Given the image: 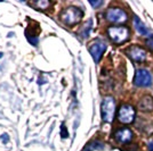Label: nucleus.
I'll use <instances>...</instances> for the list:
<instances>
[{
	"instance_id": "nucleus-1",
	"label": "nucleus",
	"mask_w": 153,
	"mask_h": 151,
	"mask_svg": "<svg viewBox=\"0 0 153 151\" xmlns=\"http://www.w3.org/2000/svg\"><path fill=\"white\" fill-rule=\"evenodd\" d=\"M83 17L82 10L78 7H68L63 9L59 13V21L65 24L66 26H74L78 23H80V21Z\"/></svg>"
},
{
	"instance_id": "nucleus-2",
	"label": "nucleus",
	"mask_w": 153,
	"mask_h": 151,
	"mask_svg": "<svg viewBox=\"0 0 153 151\" xmlns=\"http://www.w3.org/2000/svg\"><path fill=\"white\" fill-rule=\"evenodd\" d=\"M108 35L113 43L121 44L129 39L130 32L125 26H111L108 29Z\"/></svg>"
},
{
	"instance_id": "nucleus-3",
	"label": "nucleus",
	"mask_w": 153,
	"mask_h": 151,
	"mask_svg": "<svg viewBox=\"0 0 153 151\" xmlns=\"http://www.w3.org/2000/svg\"><path fill=\"white\" fill-rule=\"evenodd\" d=\"M102 118L106 123H111L114 118L115 113V101L112 97H105L101 106Z\"/></svg>"
},
{
	"instance_id": "nucleus-4",
	"label": "nucleus",
	"mask_w": 153,
	"mask_h": 151,
	"mask_svg": "<svg viewBox=\"0 0 153 151\" xmlns=\"http://www.w3.org/2000/svg\"><path fill=\"white\" fill-rule=\"evenodd\" d=\"M105 17L108 22L111 23H115V24H121V23H125L127 22L128 16L127 13L121 9V8H118V7H111L106 10V14H105Z\"/></svg>"
},
{
	"instance_id": "nucleus-5",
	"label": "nucleus",
	"mask_w": 153,
	"mask_h": 151,
	"mask_svg": "<svg viewBox=\"0 0 153 151\" xmlns=\"http://www.w3.org/2000/svg\"><path fill=\"white\" fill-rule=\"evenodd\" d=\"M134 84L140 88H146L152 84V76L146 69H137L134 76Z\"/></svg>"
},
{
	"instance_id": "nucleus-6",
	"label": "nucleus",
	"mask_w": 153,
	"mask_h": 151,
	"mask_svg": "<svg viewBox=\"0 0 153 151\" xmlns=\"http://www.w3.org/2000/svg\"><path fill=\"white\" fill-rule=\"evenodd\" d=\"M135 109L130 105H122L118 111V119L122 124H130L134 122Z\"/></svg>"
},
{
	"instance_id": "nucleus-7",
	"label": "nucleus",
	"mask_w": 153,
	"mask_h": 151,
	"mask_svg": "<svg viewBox=\"0 0 153 151\" xmlns=\"http://www.w3.org/2000/svg\"><path fill=\"white\" fill-rule=\"evenodd\" d=\"M106 47L108 45H106V43L103 40H96V41H94L93 43L90 44L89 52L95 63H98L101 60L104 51L106 50Z\"/></svg>"
},
{
	"instance_id": "nucleus-8",
	"label": "nucleus",
	"mask_w": 153,
	"mask_h": 151,
	"mask_svg": "<svg viewBox=\"0 0 153 151\" xmlns=\"http://www.w3.org/2000/svg\"><path fill=\"white\" fill-rule=\"evenodd\" d=\"M127 55L130 57L134 62H138V63L145 60V58H146V52H145V50L140 48V47H137V45L130 47L127 50Z\"/></svg>"
},
{
	"instance_id": "nucleus-9",
	"label": "nucleus",
	"mask_w": 153,
	"mask_h": 151,
	"mask_svg": "<svg viewBox=\"0 0 153 151\" xmlns=\"http://www.w3.org/2000/svg\"><path fill=\"white\" fill-rule=\"evenodd\" d=\"M114 138L120 143H127L133 139V133L129 128H120L115 132Z\"/></svg>"
},
{
	"instance_id": "nucleus-10",
	"label": "nucleus",
	"mask_w": 153,
	"mask_h": 151,
	"mask_svg": "<svg viewBox=\"0 0 153 151\" xmlns=\"http://www.w3.org/2000/svg\"><path fill=\"white\" fill-rule=\"evenodd\" d=\"M138 107L143 111H150L153 108V98L150 95H145L138 103Z\"/></svg>"
},
{
	"instance_id": "nucleus-11",
	"label": "nucleus",
	"mask_w": 153,
	"mask_h": 151,
	"mask_svg": "<svg viewBox=\"0 0 153 151\" xmlns=\"http://www.w3.org/2000/svg\"><path fill=\"white\" fill-rule=\"evenodd\" d=\"M134 26L135 29H136V31L138 32L140 35L145 37V35H150L151 34V32L149 31V29L142 23V21L137 16H134Z\"/></svg>"
},
{
	"instance_id": "nucleus-12",
	"label": "nucleus",
	"mask_w": 153,
	"mask_h": 151,
	"mask_svg": "<svg viewBox=\"0 0 153 151\" xmlns=\"http://www.w3.org/2000/svg\"><path fill=\"white\" fill-rule=\"evenodd\" d=\"M104 149V144L98 142V141H93L89 144H87L85 147V149L82 151H93V150H102Z\"/></svg>"
},
{
	"instance_id": "nucleus-13",
	"label": "nucleus",
	"mask_w": 153,
	"mask_h": 151,
	"mask_svg": "<svg viewBox=\"0 0 153 151\" xmlns=\"http://www.w3.org/2000/svg\"><path fill=\"white\" fill-rule=\"evenodd\" d=\"M30 5L34 7L36 9H41V10H46V9H48V7H51V2H49V1H45V0H40V1L31 2Z\"/></svg>"
},
{
	"instance_id": "nucleus-14",
	"label": "nucleus",
	"mask_w": 153,
	"mask_h": 151,
	"mask_svg": "<svg viewBox=\"0 0 153 151\" xmlns=\"http://www.w3.org/2000/svg\"><path fill=\"white\" fill-rule=\"evenodd\" d=\"M90 26H91V21H89L86 25L83 26V30H82V32H81V37H82V38H88L89 31H90Z\"/></svg>"
},
{
	"instance_id": "nucleus-15",
	"label": "nucleus",
	"mask_w": 153,
	"mask_h": 151,
	"mask_svg": "<svg viewBox=\"0 0 153 151\" xmlns=\"http://www.w3.org/2000/svg\"><path fill=\"white\" fill-rule=\"evenodd\" d=\"M61 136L63 139H66L69 136V132L66 131V127H65L64 124H62V127H61Z\"/></svg>"
},
{
	"instance_id": "nucleus-16",
	"label": "nucleus",
	"mask_w": 153,
	"mask_h": 151,
	"mask_svg": "<svg viewBox=\"0 0 153 151\" xmlns=\"http://www.w3.org/2000/svg\"><path fill=\"white\" fill-rule=\"evenodd\" d=\"M146 45L151 49V50H153V37L152 35L146 40Z\"/></svg>"
},
{
	"instance_id": "nucleus-17",
	"label": "nucleus",
	"mask_w": 153,
	"mask_h": 151,
	"mask_svg": "<svg viewBox=\"0 0 153 151\" xmlns=\"http://www.w3.org/2000/svg\"><path fill=\"white\" fill-rule=\"evenodd\" d=\"M89 4L94 7V8H97V7L102 6L104 2H103V1H89Z\"/></svg>"
},
{
	"instance_id": "nucleus-18",
	"label": "nucleus",
	"mask_w": 153,
	"mask_h": 151,
	"mask_svg": "<svg viewBox=\"0 0 153 151\" xmlns=\"http://www.w3.org/2000/svg\"><path fill=\"white\" fill-rule=\"evenodd\" d=\"M149 151H153V141L149 144Z\"/></svg>"
},
{
	"instance_id": "nucleus-19",
	"label": "nucleus",
	"mask_w": 153,
	"mask_h": 151,
	"mask_svg": "<svg viewBox=\"0 0 153 151\" xmlns=\"http://www.w3.org/2000/svg\"><path fill=\"white\" fill-rule=\"evenodd\" d=\"M1 57H2V54H1V52H0V58H1Z\"/></svg>"
}]
</instances>
